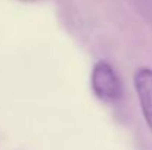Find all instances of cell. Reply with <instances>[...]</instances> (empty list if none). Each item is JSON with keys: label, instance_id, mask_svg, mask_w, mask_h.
<instances>
[{"label": "cell", "instance_id": "6da1fadb", "mask_svg": "<svg viewBox=\"0 0 152 150\" xmlns=\"http://www.w3.org/2000/svg\"><path fill=\"white\" fill-rule=\"evenodd\" d=\"M90 81L93 93L96 94L98 99L103 101H117L123 94L121 83L115 71L105 60H99L95 63Z\"/></svg>", "mask_w": 152, "mask_h": 150}, {"label": "cell", "instance_id": "7a4b0ae2", "mask_svg": "<svg viewBox=\"0 0 152 150\" xmlns=\"http://www.w3.org/2000/svg\"><path fill=\"white\" fill-rule=\"evenodd\" d=\"M134 88L140 101L142 113L148 128L152 131V69L139 68L134 72Z\"/></svg>", "mask_w": 152, "mask_h": 150}]
</instances>
